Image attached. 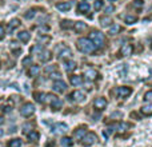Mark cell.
Returning <instances> with one entry per match:
<instances>
[{
	"label": "cell",
	"instance_id": "1",
	"mask_svg": "<svg viewBox=\"0 0 152 147\" xmlns=\"http://www.w3.org/2000/svg\"><path fill=\"white\" fill-rule=\"evenodd\" d=\"M76 46H77V50L83 54H94L96 51V46L94 44V42L87 37H80Z\"/></svg>",
	"mask_w": 152,
	"mask_h": 147
},
{
	"label": "cell",
	"instance_id": "2",
	"mask_svg": "<svg viewBox=\"0 0 152 147\" xmlns=\"http://www.w3.org/2000/svg\"><path fill=\"white\" fill-rule=\"evenodd\" d=\"M89 39L94 42V44L96 46V47H103V46H104V42H105L104 34L100 31H92L91 34H89Z\"/></svg>",
	"mask_w": 152,
	"mask_h": 147
},
{
	"label": "cell",
	"instance_id": "3",
	"mask_svg": "<svg viewBox=\"0 0 152 147\" xmlns=\"http://www.w3.org/2000/svg\"><path fill=\"white\" fill-rule=\"evenodd\" d=\"M99 140V138H97V135L95 134V132H87L86 135L83 137V139H81V145L83 146H86V147H88V146H92V145H95V143Z\"/></svg>",
	"mask_w": 152,
	"mask_h": 147
},
{
	"label": "cell",
	"instance_id": "4",
	"mask_svg": "<svg viewBox=\"0 0 152 147\" xmlns=\"http://www.w3.org/2000/svg\"><path fill=\"white\" fill-rule=\"evenodd\" d=\"M20 114L23 116H26V118H29L31 115L35 114V106L32 104V103H26V104L20 108Z\"/></svg>",
	"mask_w": 152,
	"mask_h": 147
},
{
	"label": "cell",
	"instance_id": "5",
	"mask_svg": "<svg viewBox=\"0 0 152 147\" xmlns=\"http://www.w3.org/2000/svg\"><path fill=\"white\" fill-rule=\"evenodd\" d=\"M56 51H58L59 59H67V58H71L72 56V51L69 50L68 47H66V46H60L59 48H56Z\"/></svg>",
	"mask_w": 152,
	"mask_h": 147
},
{
	"label": "cell",
	"instance_id": "6",
	"mask_svg": "<svg viewBox=\"0 0 152 147\" xmlns=\"http://www.w3.org/2000/svg\"><path fill=\"white\" fill-rule=\"evenodd\" d=\"M127 129H129L128 123H113L108 127V132H113V131H126Z\"/></svg>",
	"mask_w": 152,
	"mask_h": 147
},
{
	"label": "cell",
	"instance_id": "7",
	"mask_svg": "<svg viewBox=\"0 0 152 147\" xmlns=\"http://www.w3.org/2000/svg\"><path fill=\"white\" fill-rule=\"evenodd\" d=\"M52 90L55 92H58V94H61V92H64L67 90V84L64 83L63 80H55L53 82V84H52Z\"/></svg>",
	"mask_w": 152,
	"mask_h": 147
},
{
	"label": "cell",
	"instance_id": "8",
	"mask_svg": "<svg viewBox=\"0 0 152 147\" xmlns=\"http://www.w3.org/2000/svg\"><path fill=\"white\" fill-rule=\"evenodd\" d=\"M94 107L96 108L97 111H103L105 107H107V100H105V98H96L94 102Z\"/></svg>",
	"mask_w": 152,
	"mask_h": 147
},
{
	"label": "cell",
	"instance_id": "9",
	"mask_svg": "<svg viewBox=\"0 0 152 147\" xmlns=\"http://www.w3.org/2000/svg\"><path fill=\"white\" fill-rule=\"evenodd\" d=\"M116 94H118L119 98H127V96H129V95L132 94V90L129 88V87H126V86L118 87V90H116Z\"/></svg>",
	"mask_w": 152,
	"mask_h": 147
},
{
	"label": "cell",
	"instance_id": "10",
	"mask_svg": "<svg viewBox=\"0 0 152 147\" xmlns=\"http://www.w3.org/2000/svg\"><path fill=\"white\" fill-rule=\"evenodd\" d=\"M132 51H134V46L127 43V44L121 46L120 52L119 54H120V56H129V55H132Z\"/></svg>",
	"mask_w": 152,
	"mask_h": 147
},
{
	"label": "cell",
	"instance_id": "11",
	"mask_svg": "<svg viewBox=\"0 0 152 147\" xmlns=\"http://www.w3.org/2000/svg\"><path fill=\"white\" fill-rule=\"evenodd\" d=\"M52 131L55 134H64V132L68 131V126L66 123H56L55 126L52 127Z\"/></svg>",
	"mask_w": 152,
	"mask_h": 147
},
{
	"label": "cell",
	"instance_id": "12",
	"mask_svg": "<svg viewBox=\"0 0 152 147\" xmlns=\"http://www.w3.org/2000/svg\"><path fill=\"white\" fill-rule=\"evenodd\" d=\"M86 134H87V127L86 126L77 127V129L74 131V138H75V139H77V140H81Z\"/></svg>",
	"mask_w": 152,
	"mask_h": 147
},
{
	"label": "cell",
	"instance_id": "13",
	"mask_svg": "<svg viewBox=\"0 0 152 147\" xmlns=\"http://www.w3.org/2000/svg\"><path fill=\"white\" fill-rule=\"evenodd\" d=\"M69 99L74 100V102H83L86 99V95L81 91H74L71 95H69Z\"/></svg>",
	"mask_w": 152,
	"mask_h": 147
},
{
	"label": "cell",
	"instance_id": "14",
	"mask_svg": "<svg viewBox=\"0 0 152 147\" xmlns=\"http://www.w3.org/2000/svg\"><path fill=\"white\" fill-rule=\"evenodd\" d=\"M84 76H86L88 80H96V79L99 78V72H97L96 70H94V68H89V70H87L86 71Z\"/></svg>",
	"mask_w": 152,
	"mask_h": 147
},
{
	"label": "cell",
	"instance_id": "15",
	"mask_svg": "<svg viewBox=\"0 0 152 147\" xmlns=\"http://www.w3.org/2000/svg\"><path fill=\"white\" fill-rule=\"evenodd\" d=\"M89 10H91V7H89V4L87 1L79 3V5H77V12L79 13H83V15H86L87 12H89Z\"/></svg>",
	"mask_w": 152,
	"mask_h": 147
},
{
	"label": "cell",
	"instance_id": "16",
	"mask_svg": "<svg viewBox=\"0 0 152 147\" xmlns=\"http://www.w3.org/2000/svg\"><path fill=\"white\" fill-rule=\"evenodd\" d=\"M74 29L77 34H81V32H84L87 29V24L84 21H76V23H74Z\"/></svg>",
	"mask_w": 152,
	"mask_h": 147
},
{
	"label": "cell",
	"instance_id": "17",
	"mask_svg": "<svg viewBox=\"0 0 152 147\" xmlns=\"http://www.w3.org/2000/svg\"><path fill=\"white\" fill-rule=\"evenodd\" d=\"M71 7H72V3H69V1L58 3V4H56V8H58L59 11H61V12H67V11H69Z\"/></svg>",
	"mask_w": 152,
	"mask_h": 147
},
{
	"label": "cell",
	"instance_id": "18",
	"mask_svg": "<svg viewBox=\"0 0 152 147\" xmlns=\"http://www.w3.org/2000/svg\"><path fill=\"white\" fill-rule=\"evenodd\" d=\"M39 58H40V60H42L43 63H45V62L51 60V58H52V54H51L50 51H47V50H43L42 52L39 54Z\"/></svg>",
	"mask_w": 152,
	"mask_h": 147
},
{
	"label": "cell",
	"instance_id": "19",
	"mask_svg": "<svg viewBox=\"0 0 152 147\" xmlns=\"http://www.w3.org/2000/svg\"><path fill=\"white\" fill-rule=\"evenodd\" d=\"M50 104H51V108H52L53 111H58V110H60V108L63 107V102H61L59 98H55V99H53Z\"/></svg>",
	"mask_w": 152,
	"mask_h": 147
},
{
	"label": "cell",
	"instance_id": "20",
	"mask_svg": "<svg viewBox=\"0 0 152 147\" xmlns=\"http://www.w3.org/2000/svg\"><path fill=\"white\" fill-rule=\"evenodd\" d=\"M140 112H142L143 115H145V116L152 115V103H148V104L142 106V108H140Z\"/></svg>",
	"mask_w": 152,
	"mask_h": 147
},
{
	"label": "cell",
	"instance_id": "21",
	"mask_svg": "<svg viewBox=\"0 0 152 147\" xmlns=\"http://www.w3.org/2000/svg\"><path fill=\"white\" fill-rule=\"evenodd\" d=\"M18 39L20 40V42H23V43H27L29 39H31V34L27 32V31H21V32H19L18 34Z\"/></svg>",
	"mask_w": 152,
	"mask_h": 147
},
{
	"label": "cell",
	"instance_id": "22",
	"mask_svg": "<svg viewBox=\"0 0 152 147\" xmlns=\"http://www.w3.org/2000/svg\"><path fill=\"white\" fill-rule=\"evenodd\" d=\"M69 82H71L72 86L79 87V86H81V83H83V78L79 75H72L71 78H69Z\"/></svg>",
	"mask_w": 152,
	"mask_h": 147
},
{
	"label": "cell",
	"instance_id": "23",
	"mask_svg": "<svg viewBox=\"0 0 152 147\" xmlns=\"http://www.w3.org/2000/svg\"><path fill=\"white\" fill-rule=\"evenodd\" d=\"M39 72H40V67L36 66V64H32V66L29 67V70H28V75L31 76V78L37 76V75H39Z\"/></svg>",
	"mask_w": 152,
	"mask_h": 147
},
{
	"label": "cell",
	"instance_id": "24",
	"mask_svg": "<svg viewBox=\"0 0 152 147\" xmlns=\"http://www.w3.org/2000/svg\"><path fill=\"white\" fill-rule=\"evenodd\" d=\"M76 63L74 60H67L66 63H64V68H66V71L67 72H72V71H75L76 70Z\"/></svg>",
	"mask_w": 152,
	"mask_h": 147
},
{
	"label": "cell",
	"instance_id": "25",
	"mask_svg": "<svg viewBox=\"0 0 152 147\" xmlns=\"http://www.w3.org/2000/svg\"><path fill=\"white\" fill-rule=\"evenodd\" d=\"M100 21V26L102 27H110L111 24H112V19L110 18V16H102V18L99 19Z\"/></svg>",
	"mask_w": 152,
	"mask_h": 147
},
{
	"label": "cell",
	"instance_id": "26",
	"mask_svg": "<svg viewBox=\"0 0 152 147\" xmlns=\"http://www.w3.org/2000/svg\"><path fill=\"white\" fill-rule=\"evenodd\" d=\"M60 143L63 147H71L74 145V140H72V138H69V137H63L60 140Z\"/></svg>",
	"mask_w": 152,
	"mask_h": 147
},
{
	"label": "cell",
	"instance_id": "27",
	"mask_svg": "<svg viewBox=\"0 0 152 147\" xmlns=\"http://www.w3.org/2000/svg\"><path fill=\"white\" fill-rule=\"evenodd\" d=\"M20 26V21H19V19H12V20L10 21V24H8V31L12 32L13 29L16 28V27Z\"/></svg>",
	"mask_w": 152,
	"mask_h": 147
},
{
	"label": "cell",
	"instance_id": "28",
	"mask_svg": "<svg viewBox=\"0 0 152 147\" xmlns=\"http://www.w3.org/2000/svg\"><path fill=\"white\" fill-rule=\"evenodd\" d=\"M60 27L63 29H71V28H74V21H71V20H63L60 23Z\"/></svg>",
	"mask_w": 152,
	"mask_h": 147
},
{
	"label": "cell",
	"instance_id": "29",
	"mask_svg": "<svg viewBox=\"0 0 152 147\" xmlns=\"http://www.w3.org/2000/svg\"><path fill=\"white\" fill-rule=\"evenodd\" d=\"M39 138H40V135H39V132H37V131L28 132V139L31 140V142H37V140H39Z\"/></svg>",
	"mask_w": 152,
	"mask_h": 147
},
{
	"label": "cell",
	"instance_id": "30",
	"mask_svg": "<svg viewBox=\"0 0 152 147\" xmlns=\"http://www.w3.org/2000/svg\"><path fill=\"white\" fill-rule=\"evenodd\" d=\"M35 99L39 103H45V94H43V92H35Z\"/></svg>",
	"mask_w": 152,
	"mask_h": 147
},
{
	"label": "cell",
	"instance_id": "31",
	"mask_svg": "<svg viewBox=\"0 0 152 147\" xmlns=\"http://www.w3.org/2000/svg\"><path fill=\"white\" fill-rule=\"evenodd\" d=\"M124 21H126L127 24H134L137 21V18L136 16H132V15H127L126 18H124Z\"/></svg>",
	"mask_w": 152,
	"mask_h": 147
},
{
	"label": "cell",
	"instance_id": "32",
	"mask_svg": "<svg viewBox=\"0 0 152 147\" xmlns=\"http://www.w3.org/2000/svg\"><path fill=\"white\" fill-rule=\"evenodd\" d=\"M120 29H121V27L119 26V24H115V26H111L110 27V32H108V34H110V35H116L119 31H120Z\"/></svg>",
	"mask_w": 152,
	"mask_h": 147
},
{
	"label": "cell",
	"instance_id": "33",
	"mask_svg": "<svg viewBox=\"0 0 152 147\" xmlns=\"http://www.w3.org/2000/svg\"><path fill=\"white\" fill-rule=\"evenodd\" d=\"M8 147H21V140L18 139V138H15V139L10 140V143H8Z\"/></svg>",
	"mask_w": 152,
	"mask_h": 147
},
{
	"label": "cell",
	"instance_id": "34",
	"mask_svg": "<svg viewBox=\"0 0 152 147\" xmlns=\"http://www.w3.org/2000/svg\"><path fill=\"white\" fill-rule=\"evenodd\" d=\"M143 5H144V0H134V1H132V7L137 8V10L142 8Z\"/></svg>",
	"mask_w": 152,
	"mask_h": 147
},
{
	"label": "cell",
	"instance_id": "35",
	"mask_svg": "<svg viewBox=\"0 0 152 147\" xmlns=\"http://www.w3.org/2000/svg\"><path fill=\"white\" fill-rule=\"evenodd\" d=\"M103 7H104V1L103 0H95V10L100 11Z\"/></svg>",
	"mask_w": 152,
	"mask_h": 147
},
{
	"label": "cell",
	"instance_id": "36",
	"mask_svg": "<svg viewBox=\"0 0 152 147\" xmlns=\"http://www.w3.org/2000/svg\"><path fill=\"white\" fill-rule=\"evenodd\" d=\"M10 48H11L12 51H20V44H19L18 42H11Z\"/></svg>",
	"mask_w": 152,
	"mask_h": 147
},
{
	"label": "cell",
	"instance_id": "37",
	"mask_svg": "<svg viewBox=\"0 0 152 147\" xmlns=\"http://www.w3.org/2000/svg\"><path fill=\"white\" fill-rule=\"evenodd\" d=\"M144 100L145 102H152V90L151 91H147L144 94Z\"/></svg>",
	"mask_w": 152,
	"mask_h": 147
},
{
	"label": "cell",
	"instance_id": "38",
	"mask_svg": "<svg viewBox=\"0 0 152 147\" xmlns=\"http://www.w3.org/2000/svg\"><path fill=\"white\" fill-rule=\"evenodd\" d=\"M35 13H36V12H35V10H29L28 12L24 15V18H26V19H32L35 16Z\"/></svg>",
	"mask_w": 152,
	"mask_h": 147
},
{
	"label": "cell",
	"instance_id": "39",
	"mask_svg": "<svg viewBox=\"0 0 152 147\" xmlns=\"http://www.w3.org/2000/svg\"><path fill=\"white\" fill-rule=\"evenodd\" d=\"M31 63H32V56H27V58L23 59V66H28Z\"/></svg>",
	"mask_w": 152,
	"mask_h": 147
},
{
	"label": "cell",
	"instance_id": "40",
	"mask_svg": "<svg viewBox=\"0 0 152 147\" xmlns=\"http://www.w3.org/2000/svg\"><path fill=\"white\" fill-rule=\"evenodd\" d=\"M113 11H115V7H113V5H108V7H105L104 12L107 13V15H110V13H112Z\"/></svg>",
	"mask_w": 152,
	"mask_h": 147
},
{
	"label": "cell",
	"instance_id": "41",
	"mask_svg": "<svg viewBox=\"0 0 152 147\" xmlns=\"http://www.w3.org/2000/svg\"><path fill=\"white\" fill-rule=\"evenodd\" d=\"M60 72H51V75H50V78L51 79H56V80H59L60 79Z\"/></svg>",
	"mask_w": 152,
	"mask_h": 147
},
{
	"label": "cell",
	"instance_id": "42",
	"mask_svg": "<svg viewBox=\"0 0 152 147\" xmlns=\"http://www.w3.org/2000/svg\"><path fill=\"white\" fill-rule=\"evenodd\" d=\"M4 35H5V32H4V27L0 24V40H3L4 39Z\"/></svg>",
	"mask_w": 152,
	"mask_h": 147
},
{
	"label": "cell",
	"instance_id": "43",
	"mask_svg": "<svg viewBox=\"0 0 152 147\" xmlns=\"http://www.w3.org/2000/svg\"><path fill=\"white\" fill-rule=\"evenodd\" d=\"M56 70V66H50V67H45V72H53Z\"/></svg>",
	"mask_w": 152,
	"mask_h": 147
},
{
	"label": "cell",
	"instance_id": "44",
	"mask_svg": "<svg viewBox=\"0 0 152 147\" xmlns=\"http://www.w3.org/2000/svg\"><path fill=\"white\" fill-rule=\"evenodd\" d=\"M50 37H39V42H48Z\"/></svg>",
	"mask_w": 152,
	"mask_h": 147
},
{
	"label": "cell",
	"instance_id": "45",
	"mask_svg": "<svg viewBox=\"0 0 152 147\" xmlns=\"http://www.w3.org/2000/svg\"><path fill=\"white\" fill-rule=\"evenodd\" d=\"M29 124H26V126H24V130H23V132H28L29 131Z\"/></svg>",
	"mask_w": 152,
	"mask_h": 147
},
{
	"label": "cell",
	"instance_id": "46",
	"mask_svg": "<svg viewBox=\"0 0 152 147\" xmlns=\"http://www.w3.org/2000/svg\"><path fill=\"white\" fill-rule=\"evenodd\" d=\"M11 110H12V108H11V107H8V106H5V107H4V111H5V112H10Z\"/></svg>",
	"mask_w": 152,
	"mask_h": 147
},
{
	"label": "cell",
	"instance_id": "47",
	"mask_svg": "<svg viewBox=\"0 0 152 147\" xmlns=\"http://www.w3.org/2000/svg\"><path fill=\"white\" fill-rule=\"evenodd\" d=\"M3 123H4V118H3V116H0V126H1Z\"/></svg>",
	"mask_w": 152,
	"mask_h": 147
},
{
	"label": "cell",
	"instance_id": "48",
	"mask_svg": "<svg viewBox=\"0 0 152 147\" xmlns=\"http://www.w3.org/2000/svg\"><path fill=\"white\" fill-rule=\"evenodd\" d=\"M3 135H4V130H1V129H0V138H1Z\"/></svg>",
	"mask_w": 152,
	"mask_h": 147
},
{
	"label": "cell",
	"instance_id": "49",
	"mask_svg": "<svg viewBox=\"0 0 152 147\" xmlns=\"http://www.w3.org/2000/svg\"><path fill=\"white\" fill-rule=\"evenodd\" d=\"M84 1H89V0H84Z\"/></svg>",
	"mask_w": 152,
	"mask_h": 147
}]
</instances>
